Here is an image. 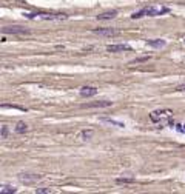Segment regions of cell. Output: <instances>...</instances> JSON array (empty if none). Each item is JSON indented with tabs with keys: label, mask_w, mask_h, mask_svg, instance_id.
<instances>
[{
	"label": "cell",
	"mask_w": 185,
	"mask_h": 194,
	"mask_svg": "<svg viewBox=\"0 0 185 194\" xmlns=\"http://www.w3.org/2000/svg\"><path fill=\"white\" fill-rule=\"evenodd\" d=\"M168 12H170V9L165 8V6H145V8H142L140 11L134 12V14H131V19H140V17H143V16H151V17H154V16L168 14Z\"/></svg>",
	"instance_id": "cell-1"
},
{
	"label": "cell",
	"mask_w": 185,
	"mask_h": 194,
	"mask_svg": "<svg viewBox=\"0 0 185 194\" xmlns=\"http://www.w3.org/2000/svg\"><path fill=\"white\" fill-rule=\"evenodd\" d=\"M26 19L30 20H67L68 16L67 14H51V12H34V14H25Z\"/></svg>",
	"instance_id": "cell-2"
},
{
	"label": "cell",
	"mask_w": 185,
	"mask_h": 194,
	"mask_svg": "<svg viewBox=\"0 0 185 194\" xmlns=\"http://www.w3.org/2000/svg\"><path fill=\"white\" fill-rule=\"evenodd\" d=\"M171 115H173V111H171V109H157V111H153V112L150 114V119H151V122H154V123L164 125L165 122H167V123L170 122Z\"/></svg>",
	"instance_id": "cell-3"
},
{
	"label": "cell",
	"mask_w": 185,
	"mask_h": 194,
	"mask_svg": "<svg viewBox=\"0 0 185 194\" xmlns=\"http://www.w3.org/2000/svg\"><path fill=\"white\" fill-rule=\"evenodd\" d=\"M19 180L22 183H25V185H33V183L39 182V180H42V176L31 174V173H20L19 174Z\"/></svg>",
	"instance_id": "cell-4"
},
{
	"label": "cell",
	"mask_w": 185,
	"mask_h": 194,
	"mask_svg": "<svg viewBox=\"0 0 185 194\" xmlns=\"http://www.w3.org/2000/svg\"><path fill=\"white\" fill-rule=\"evenodd\" d=\"M92 32L97 35H103V37H116L121 34V31L114 28H99V29H92Z\"/></svg>",
	"instance_id": "cell-5"
},
{
	"label": "cell",
	"mask_w": 185,
	"mask_h": 194,
	"mask_svg": "<svg viewBox=\"0 0 185 194\" xmlns=\"http://www.w3.org/2000/svg\"><path fill=\"white\" fill-rule=\"evenodd\" d=\"M2 32L3 34H28L30 31L22 28V26H5L2 29Z\"/></svg>",
	"instance_id": "cell-6"
},
{
	"label": "cell",
	"mask_w": 185,
	"mask_h": 194,
	"mask_svg": "<svg viewBox=\"0 0 185 194\" xmlns=\"http://www.w3.org/2000/svg\"><path fill=\"white\" fill-rule=\"evenodd\" d=\"M111 105H113V102L102 100V102H94V103H85V105H82V108H108Z\"/></svg>",
	"instance_id": "cell-7"
},
{
	"label": "cell",
	"mask_w": 185,
	"mask_h": 194,
	"mask_svg": "<svg viewBox=\"0 0 185 194\" xmlns=\"http://www.w3.org/2000/svg\"><path fill=\"white\" fill-rule=\"evenodd\" d=\"M107 51H110V53H121V51H131V46L130 45H108L107 46Z\"/></svg>",
	"instance_id": "cell-8"
},
{
	"label": "cell",
	"mask_w": 185,
	"mask_h": 194,
	"mask_svg": "<svg viewBox=\"0 0 185 194\" xmlns=\"http://www.w3.org/2000/svg\"><path fill=\"white\" fill-rule=\"evenodd\" d=\"M97 94V88L94 86H82L80 88V96L82 97H92Z\"/></svg>",
	"instance_id": "cell-9"
},
{
	"label": "cell",
	"mask_w": 185,
	"mask_h": 194,
	"mask_svg": "<svg viewBox=\"0 0 185 194\" xmlns=\"http://www.w3.org/2000/svg\"><path fill=\"white\" fill-rule=\"evenodd\" d=\"M117 16V11H107V12H102V14L97 16V20H111Z\"/></svg>",
	"instance_id": "cell-10"
},
{
	"label": "cell",
	"mask_w": 185,
	"mask_h": 194,
	"mask_svg": "<svg viewBox=\"0 0 185 194\" xmlns=\"http://www.w3.org/2000/svg\"><path fill=\"white\" fill-rule=\"evenodd\" d=\"M147 45L153 46V48H164L167 45V42L162 40V38H153V40H147Z\"/></svg>",
	"instance_id": "cell-11"
},
{
	"label": "cell",
	"mask_w": 185,
	"mask_h": 194,
	"mask_svg": "<svg viewBox=\"0 0 185 194\" xmlns=\"http://www.w3.org/2000/svg\"><path fill=\"white\" fill-rule=\"evenodd\" d=\"M26 131H28V126H26L25 122H19V123L16 125V133L23 134V133H26Z\"/></svg>",
	"instance_id": "cell-12"
},
{
	"label": "cell",
	"mask_w": 185,
	"mask_h": 194,
	"mask_svg": "<svg viewBox=\"0 0 185 194\" xmlns=\"http://www.w3.org/2000/svg\"><path fill=\"white\" fill-rule=\"evenodd\" d=\"M0 191H2L3 194H14V192H17V188L9 186V185H3L2 188H0Z\"/></svg>",
	"instance_id": "cell-13"
},
{
	"label": "cell",
	"mask_w": 185,
	"mask_h": 194,
	"mask_svg": "<svg viewBox=\"0 0 185 194\" xmlns=\"http://www.w3.org/2000/svg\"><path fill=\"white\" fill-rule=\"evenodd\" d=\"M134 180H136L134 177H119V179H116V182L125 185V183H134Z\"/></svg>",
	"instance_id": "cell-14"
},
{
	"label": "cell",
	"mask_w": 185,
	"mask_h": 194,
	"mask_svg": "<svg viewBox=\"0 0 185 194\" xmlns=\"http://www.w3.org/2000/svg\"><path fill=\"white\" fill-rule=\"evenodd\" d=\"M100 120L105 122V123H110V125H116V126H119V128H124V126H125L122 122H117V120H113V119H100Z\"/></svg>",
	"instance_id": "cell-15"
},
{
	"label": "cell",
	"mask_w": 185,
	"mask_h": 194,
	"mask_svg": "<svg viewBox=\"0 0 185 194\" xmlns=\"http://www.w3.org/2000/svg\"><path fill=\"white\" fill-rule=\"evenodd\" d=\"M92 134H94V133H92V129H85V131H82V139L83 140H88Z\"/></svg>",
	"instance_id": "cell-16"
},
{
	"label": "cell",
	"mask_w": 185,
	"mask_h": 194,
	"mask_svg": "<svg viewBox=\"0 0 185 194\" xmlns=\"http://www.w3.org/2000/svg\"><path fill=\"white\" fill-rule=\"evenodd\" d=\"M34 192H36V194H49L51 189H49V188H36Z\"/></svg>",
	"instance_id": "cell-17"
},
{
	"label": "cell",
	"mask_w": 185,
	"mask_h": 194,
	"mask_svg": "<svg viewBox=\"0 0 185 194\" xmlns=\"http://www.w3.org/2000/svg\"><path fill=\"white\" fill-rule=\"evenodd\" d=\"M8 134H9L8 126H2V131H0V136H2V139H6V137H8Z\"/></svg>",
	"instance_id": "cell-18"
},
{
	"label": "cell",
	"mask_w": 185,
	"mask_h": 194,
	"mask_svg": "<svg viewBox=\"0 0 185 194\" xmlns=\"http://www.w3.org/2000/svg\"><path fill=\"white\" fill-rule=\"evenodd\" d=\"M150 57H139V59H136V60H133L131 63H142V62H147Z\"/></svg>",
	"instance_id": "cell-19"
},
{
	"label": "cell",
	"mask_w": 185,
	"mask_h": 194,
	"mask_svg": "<svg viewBox=\"0 0 185 194\" xmlns=\"http://www.w3.org/2000/svg\"><path fill=\"white\" fill-rule=\"evenodd\" d=\"M176 91H185V83H183V85H179V86L176 88Z\"/></svg>",
	"instance_id": "cell-20"
},
{
	"label": "cell",
	"mask_w": 185,
	"mask_h": 194,
	"mask_svg": "<svg viewBox=\"0 0 185 194\" xmlns=\"http://www.w3.org/2000/svg\"><path fill=\"white\" fill-rule=\"evenodd\" d=\"M183 133H185V125H183Z\"/></svg>",
	"instance_id": "cell-21"
}]
</instances>
